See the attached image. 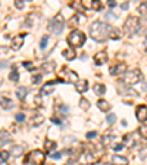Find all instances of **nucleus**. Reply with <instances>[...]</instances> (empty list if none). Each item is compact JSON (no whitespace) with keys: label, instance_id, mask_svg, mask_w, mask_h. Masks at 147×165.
<instances>
[{"label":"nucleus","instance_id":"obj_1","mask_svg":"<svg viewBox=\"0 0 147 165\" xmlns=\"http://www.w3.org/2000/svg\"><path fill=\"white\" fill-rule=\"evenodd\" d=\"M110 30L112 27L108 25L106 22H102V21H94V22L90 25V37L94 41H106V39L110 34Z\"/></svg>","mask_w":147,"mask_h":165},{"label":"nucleus","instance_id":"obj_2","mask_svg":"<svg viewBox=\"0 0 147 165\" xmlns=\"http://www.w3.org/2000/svg\"><path fill=\"white\" fill-rule=\"evenodd\" d=\"M141 28V22L137 16H128L124 22V33L127 37H131V35L137 34Z\"/></svg>","mask_w":147,"mask_h":165},{"label":"nucleus","instance_id":"obj_3","mask_svg":"<svg viewBox=\"0 0 147 165\" xmlns=\"http://www.w3.org/2000/svg\"><path fill=\"white\" fill-rule=\"evenodd\" d=\"M85 34L81 31V30H72L71 33H69V35L66 37V41H68V44L71 46V47H81V46L85 43Z\"/></svg>","mask_w":147,"mask_h":165},{"label":"nucleus","instance_id":"obj_4","mask_svg":"<svg viewBox=\"0 0 147 165\" xmlns=\"http://www.w3.org/2000/svg\"><path fill=\"white\" fill-rule=\"evenodd\" d=\"M49 31L50 33H53L55 35H59L60 33L63 31V28H65V19H63V15L62 13H57L56 16L51 19L50 22H49Z\"/></svg>","mask_w":147,"mask_h":165},{"label":"nucleus","instance_id":"obj_5","mask_svg":"<svg viewBox=\"0 0 147 165\" xmlns=\"http://www.w3.org/2000/svg\"><path fill=\"white\" fill-rule=\"evenodd\" d=\"M44 161H46V155L43 154V150L35 149V150L29 152V154L25 156L24 162H25V164H31V165H43Z\"/></svg>","mask_w":147,"mask_h":165},{"label":"nucleus","instance_id":"obj_6","mask_svg":"<svg viewBox=\"0 0 147 165\" xmlns=\"http://www.w3.org/2000/svg\"><path fill=\"white\" fill-rule=\"evenodd\" d=\"M141 78H143L141 71L136 68V69H132V71H128V72L125 74V77H124V84L128 85V87H131V85L137 84L138 81H141Z\"/></svg>","mask_w":147,"mask_h":165},{"label":"nucleus","instance_id":"obj_7","mask_svg":"<svg viewBox=\"0 0 147 165\" xmlns=\"http://www.w3.org/2000/svg\"><path fill=\"white\" fill-rule=\"evenodd\" d=\"M109 72L112 75H122L128 72V65L125 62H116L115 65H112L109 68Z\"/></svg>","mask_w":147,"mask_h":165},{"label":"nucleus","instance_id":"obj_8","mask_svg":"<svg viewBox=\"0 0 147 165\" xmlns=\"http://www.w3.org/2000/svg\"><path fill=\"white\" fill-rule=\"evenodd\" d=\"M100 156H102V149L96 150V148H91V150H87V154H85V161H87V164H96L99 162Z\"/></svg>","mask_w":147,"mask_h":165},{"label":"nucleus","instance_id":"obj_9","mask_svg":"<svg viewBox=\"0 0 147 165\" xmlns=\"http://www.w3.org/2000/svg\"><path fill=\"white\" fill-rule=\"evenodd\" d=\"M62 75L65 77V81H71V83H78V74L72 71V69L63 66L62 68ZM62 77V78H63Z\"/></svg>","mask_w":147,"mask_h":165},{"label":"nucleus","instance_id":"obj_10","mask_svg":"<svg viewBox=\"0 0 147 165\" xmlns=\"http://www.w3.org/2000/svg\"><path fill=\"white\" fill-rule=\"evenodd\" d=\"M25 37H27V34H18V35H15V37H12V49H13V50H19L24 46Z\"/></svg>","mask_w":147,"mask_h":165},{"label":"nucleus","instance_id":"obj_11","mask_svg":"<svg viewBox=\"0 0 147 165\" xmlns=\"http://www.w3.org/2000/svg\"><path fill=\"white\" fill-rule=\"evenodd\" d=\"M136 117L140 122H144L147 120V106L146 105H138L136 109Z\"/></svg>","mask_w":147,"mask_h":165},{"label":"nucleus","instance_id":"obj_12","mask_svg":"<svg viewBox=\"0 0 147 165\" xmlns=\"http://www.w3.org/2000/svg\"><path fill=\"white\" fill-rule=\"evenodd\" d=\"M106 61H108V53H106V50H100L94 55V63H96V65H103Z\"/></svg>","mask_w":147,"mask_h":165},{"label":"nucleus","instance_id":"obj_13","mask_svg":"<svg viewBox=\"0 0 147 165\" xmlns=\"http://www.w3.org/2000/svg\"><path fill=\"white\" fill-rule=\"evenodd\" d=\"M44 122V117L41 114H35L31 117V120H29V124H31V127H38V125H41Z\"/></svg>","mask_w":147,"mask_h":165},{"label":"nucleus","instance_id":"obj_14","mask_svg":"<svg viewBox=\"0 0 147 165\" xmlns=\"http://www.w3.org/2000/svg\"><path fill=\"white\" fill-rule=\"evenodd\" d=\"M0 108L3 109H12L13 108V102H12V99H9V97L6 96H0Z\"/></svg>","mask_w":147,"mask_h":165},{"label":"nucleus","instance_id":"obj_15","mask_svg":"<svg viewBox=\"0 0 147 165\" xmlns=\"http://www.w3.org/2000/svg\"><path fill=\"white\" fill-rule=\"evenodd\" d=\"M112 164H115V165H128L130 164V161H128V158H125V156H122V155H113Z\"/></svg>","mask_w":147,"mask_h":165},{"label":"nucleus","instance_id":"obj_16","mask_svg":"<svg viewBox=\"0 0 147 165\" xmlns=\"http://www.w3.org/2000/svg\"><path fill=\"white\" fill-rule=\"evenodd\" d=\"M9 154H11L12 156H15V158H19L21 155H24V146H21V144H13L11 148V150H9Z\"/></svg>","mask_w":147,"mask_h":165},{"label":"nucleus","instance_id":"obj_17","mask_svg":"<svg viewBox=\"0 0 147 165\" xmlns=\"http://www.w3.org/2000/svg\"><path fill=\"white\" fill-rule=\"evenodd\" d=\"M93 90H94V93H96L97 96H103L106 93V85L102 84V83H96V84L93 85Z\"/></svg>","mask_w":147,"mask_h":165},{"label":"nucleus","instance_id":"obj_18","mask_svg":"<svg viewBox=\"0 0 147 165\" xmlns=\"http://www.w3.org/2000/svg\"><path fill=\"white\" fill-rule=\"evenodd\" d=\"M75 89H77V91H79V93H85V91L88 90V81L87 80L78 81V83L75 84Z\"/></svg>","mask_w":147,"mask_h":165},{"label":"nucleus","instance_id":"obj_19","mask_svg":"<svg viewBox=\"0 0 147 165\" xmlns=\"http://www.w3.org/2000/svg\"><path fill=\"white\" fill-rule=\"evenodd\" d=\"M12 140V136L9 131L6 130H0V143L2 144H5V143H9Z\"/></svg>","mask_w":147,"mask_h":165},{"label":"nucleus","instance_id":"obj_20","mask_svg":"<svg viewBox=\"0 0 147 165\" xmlns=\"http://www.w3.org/2000/svg\"><path fill=\"white\" fill-rule=\"evenodd\" d=\"M55 66H56V63L53 62V61H49V62H44L41 65V69H43L44 72H47V74H50V72L55 71Z\"/></svg>","mask_w":147,"mask_h":165},{"label":"nucleus","instance_id":"obj_21","mask_svg":"<svg viewBox=\"0 0 147 165\" xmlns=\"http://www.w3.org/2000/svg\"><path fill=\"white\" fill-rule=\"evenodd\" d=\"M62 56L65 57V59H68V61H72V59L77 57V53H75L74 49H65V50L62 52Z\"/></svg>","mask_w":147,"mask_h":165},{"label":"nucleus","instance_id":"obj_22","mask_svg":"<svg viewBox=\"0 0 147 165\" xmlns=\"http://www.w3.org/2000/svg\"><path fill=\"white\" fill-rule=\"evenodd\" d=\"M97 108L100 109L102 112H106V111H109V109H110V103L106 102L105 99H100V100L97 102Z\"/></svg>","mask_w":147,"mask_h":165},{"label":"nucleus","instance_id":"obj_23","mask_svg":"<svg viewBox=\"0 0 147 165\" xmlns=\"http://www.w3.org/2000/svg\"><path fill=\"white\" fill-rule=\"evenodd\" d=\"M69 6H71L72 9H75V11H78V12H82V11H84L82 2H79V0H74V2H71V3H69Z\"/></svg>","mask_w":147,"mask_h":165},{"label":"nucleus","instance_id":"obj_24","mask_svg":"<svg viewBox=\"0 0 147 165\" xmlns=\"http://www.w3.org/2000/svg\"><path fill=\"white\" fill-rule=\"evenodd\" d=\"M9 80L13 81V83H18L19 81V74H18V69L13 66L11 71V74H9Z\"/></svg>","mask_w":147,"mask_h":165},{"label":"nucleus","instance_id":"obj_25","mask_svg":"<svg viewBox=\"0 0 147 165\" xmlns=\"http://www.w3.org/2000/svg\"><path fill=\"white\" fill-rule=\"evenodd\" d=\"M27 93H28V89L27 87H18L16 89V96L19 97V99H25V96H27Z\"/></svg>","mask_w":147,"mask_h":165},{"label":"nucleus","instance_id":"obj_26","mask_svg":"<svg viewBox=\"0 0 147 165\" xmlns=\"http://www.w3.org/2000/svg\"><path fill=\"white\" fill-rule=\"evenodd\" d=\"M109 37H110L112 40H119V39H121V31H119L118 28H113V27H112V30H110V34H109Z\"/></svg>","mask_w":147,"mask_h":165},{"label":"nucleus","instance_id":"obj_27","mask_svg":"<svg viewBox=\"0 0 147 165\" xmlns=\"http://www.w3.org/2000/svg\"><path fill=\"white\" fill-rule=\"evenodd\" d=\"M55 148H56V143L53 142V140L46 139V142H44V149H46V150H47V152H50V150H53Z\"/></svg>","mask_w":147,"mask_h":165},{"label":"nucleus","instance_id":"obj_28","mask_svg":"<svg viewBox=\"0 0 147 165\" xmlns=\"http://www.w3.org/2000/svg\"><path fill=\"white\" fill-rule=\"evenodd\" d=\"M137 133H138V136L141 137V139H147V125H141L138 130H137Z\"/></svg>","mask_w":147,"mask_h":165},{"label":"nucleus","instance_id":"obj_29","mask_svg":"<svg viewBox=\"0 0 147 165\" xmlns=\"http://www.w3.org/2000/svg\"><path fill=\"white\" fill-rule=\"evenodd\" d=\"M78 19H79V16L78 15H74L71 19H69V22H68V27H72V28H75L77 25H78ZM77 30V28H75Z\"/></svg>","mask_w":147,"mask_h":165},{"label":"nucleus","instance_id":"obj_30","mask_svg":"<svg viewBox=\"0 0 147 165\" xmlns=\"http://www.w3.org/2000/svg\"><path fill=\"white\" fill-rule=\"evenodd\" d=\"M79 106L84 109V111H88V109H90V102H88L85 97H81V100H79Z\"/></svg>","mask_w":147,"mask_h":165},{"label":"nucleus","instance_id":"obj_31","mask_svg":"<svg viewBox=\"0 0 147 165\" xmlns=\"http://www.w3.org/2000/svg\"><path fill=\"white\" fill-rule=\"evenodd\" d=\"M138 12L141 13L143 16L147 18V2H144V3H141V5L138 6Z\"/></svg>","mask_w":147,"mask_h":165},{"label":"nucleus","instance_id":"obj_32","mask_svg":"<svg viewBox=\"0 0 147 165\" xmlns=\"http://www.w3.org/2000/svg\"><path fill=\"white\" fill-rule=\"evenodd\" d=\"M9 156H11V154L7 150H2L0 152V161H3V162H6V161L9 159Z\"/></svg>","mask_w":147,"mask_h":165},{"label":"nucleus","instance_id":"obj_33","mask_svg":"<svg viewBox=\"0 0 147 165\" xmlns=\"http://www.w3.org/2000/svg\"><path fill=\"white\" fill-rule=\"evenodd\" d=\"M47 41H49V37H47V35H43V37H41V41H40V47H41V49H46Z\"/></svg>","mask_w":147,"mask_h":165},{"label":"nucleus","instance_id":"obj_34","mask_svg":"<svg viewBox=\"0 0 147 165\" xmlns=\"http://www.w3.org/2000/svg\"><path fill=\"white\" fill-rule=\"evenodd\" d=\"M113 140V137L112 136H103L102 139V143H103V146H106V144H109V143Z\"/></svg>","mask_w":147,"mask_h":165},{"label":"nucleus","instance_id":"obj_35","mask_svg":"<svg viewBox=\"0 0 147 165\" xmlns=\"http://www.w3.org/2000/svg\"><path fill=\"white\" fill-rule=\"evenodd\" d=\"M93 9H94V11H100V9H102V2H100V0H94V2H93Z\"/></svg>","mask_w":147,"mask_h":165},{"label":"nucleus","instance_id":"obj_36","mask_svg":"<svg viewBox=\"0 0 147 165\" xmlns=\"http://www.w3.org/2000/svg\"><path fill=\"white\" fill-rule=\"evenodd\" d=\"M15 120H16L18 122H24V121H25V115H24L22 112H18V114L15 115Z\"/></svg>","mask_w":147,"mask_h":165},{"label":"nucleus","instance_id":"obj_37","mask_svg":"<svg viewBox=\"0 0 147 165\" xmlns=\"http://www.w3.org/2000/svg\"><path fill=\"white\" fill-rule=\"evenodd\" d=\"M33 83H34V84H38V83H41V74L33 75Z\"/></svg>","mask_w":147,"mask_h":165},{"label":"nucleus","instance_id":"obj_38","mask_svg":"<svg viewBox=\"0 0 147 165\" xmlns=\"http://www.w3.org/2000/svg\"><path fill=\"white\" fill-rule=\"evenodd\" d=\"M106 120H108V124H115V121H116V117H115V115L113 114H110V115H108V118H106Z\"/></svg>","mask_w":147,"mask_h":165},{"label":"nucleus","instance_id":"obj_39","mask_svg":"<svg viewBox=\"0 0 147 165\" xmlns=\"http://www.w3.org/2000/svg\"><path fill=\"white\" fill-rule=\"evenodd\" d=\"M112 148H113V150L119 152V150H122V149H124V144H122V143H116V144H113Z\"/></svg>","mask_w":147,"mask_h":165},{"label":"nucleus","instance_id":"obj_40","mask_svg":"<svg viewBox=\"0 0 147 165\" xmlns=\"http://www.w3.org/2000/svg\"><path fill=\"white\" fill-rule=\"evenodd\" d=\"M15 7H16V9H22V7H24V2H22V0H16V2H15Z\"/></svg>","mask_w":147,"mask_h":165},{"label":"nucleus","instance_id":"obj_41","mask_svg":"<svg viewBox=\"0 0 147 165\" xmlns=\"http://www.w3.org/2000/svg\"><path fill=\"white\" fill-rule=\"evenodd\" d=\"M96 136H97L96 131H88V133L85 134V137H87V139H93V137H96Z\"/></svg>","mask_w":147,"mask_h":165},{"label":"nucleus","instance_id":"obj_42","mask_svg":"<svg viewBox=\"0 0 147 165\" xmlns=\"http://www.w3.org/2000/svg\"><path fill=\"white\" fill-rule=\"evenodd\" d=\"M50 156L53 159H59V158H62V154H60V152H56V154H51Z\"/></svg>","mask_w":147,"mask_h":165},{"label":"nucleus","instance_id":"obj_43","mask_svg":"<svg viewBox=\"0 0 147 165\" xmlns=\"http://www.w3.org/2000/svg\"><path fill=\"white\" fill-rule=\"evenodd\" d=\"M34 102L37 103V106L41 105V96H40V94H37V97H34Z\"/></svg>","mask_w":147,"mask_h":165},{"label":"nucleus","instance_id":"obj_44","mask_svg":"<svg viewBox=\"0 0 147 165\" xmlns=\"http://www.w3.org/2000/svg\"><path fill=\"white\" fill-rule=\"evenodd\" d=\"M108 5L110 6V7H113V6L116 5V2H115V0H108Z\"/></svg>","mask_w":147,"mask_h":165},{"label":"nucleus","instance_id":"obj_45","mask_svg":"<svg viewBox=\"0 0 147 165\" xmlns=\"http://www.w3.org/2000/svg\"><path fill=\"white\" fill-rule=\"evenodd\" d=\"M51 121H53L55 124H60V120H57L56 117H53V118H51Z\"/></svg>","mask_w":147,"mask_h":165},{"label":"nucleus","instance_id":"obj_46","mask_svg":"<svg viewBox=\"0 0 147 165\" xmlns=\"http://www.w3.org/2000/svg\"><path fill=\"white\" fill-rule=\"evenodd\" d=\"M22 65L25 66V68H29V66H31V62H24Z\"/></svg>","mask_w":147,"mask_h":165},{"label":"nucleus","instance_id":"obj_47","mask_svg":"<svg viewBox=\"0 0 147 165\" xmlns=\"http://www.w3.org/2000/svg\"><path fill=\"white\" fill-rule=\"evenodd\" d=\"M5 66H7V62H0V68H5Z\"/></svg>","mask_w":147,"mask_h":165},{"label":"nucleus","instance_id":"obj_48","mask_svg":"<svg viewBox=\"0 0 147 165\" xmlns=\"http://www.w3.org/2000/svg\"><path fill=\"white\" fill-rule=\"evenodd\" d=\"M121 7H122V9H128V3H122Z\"/></svg>","mask_w":147,"mask_h":165},{"label":"nucleus","instance_id":"obj_49","mask_svg":"<svg viewBox=\"0 0 147 165\" xmlns=\"http://www.w3.org/2000/svg\"><path fill=\"white\" fill-rule=\"evenodd\" d=\"M144 50H147V39L144 40Z\"/></svg>","mask_w":147,"mask_h":165},{"label":"nucleus","instance_id":"obj_50","mask_svg":"<svg viewBox=\"0 0 147 165\" xmlns=\"http://www.w3.org/2000/svg\"><path fill=\"white\" fill-rule=\"evenodd\" d=\"M105 165H115V164H110V162H106V164Z\"/></svg>","mask_w":147,"mask_h":165},{"label":"nucleus","instance_id":"obj_51","mask_svg":"<svg viewBox=\"0 0 147 165\" xmlns=\"http://www.w3.org/2000/svg\"><path fill=\"white\" fill-rule=\"evenodd\" d=\"M0 165H5V162H3V161H0Z\"/></svg>","mask_w":147,"mask_h":165},{"label":"nucleus","instance_id":"obj_52","mask_svg":"<svg viewBox=\"0 0 147 165\" xmlns=\"http://www.w3.org/2000/svg\"><path fill=\"white\" fill-rule=\"evenodd\" d=\"M0 84H2V77H0Z\"/></svg>","mask_w":147,"mask_h":165}]
</instances>
